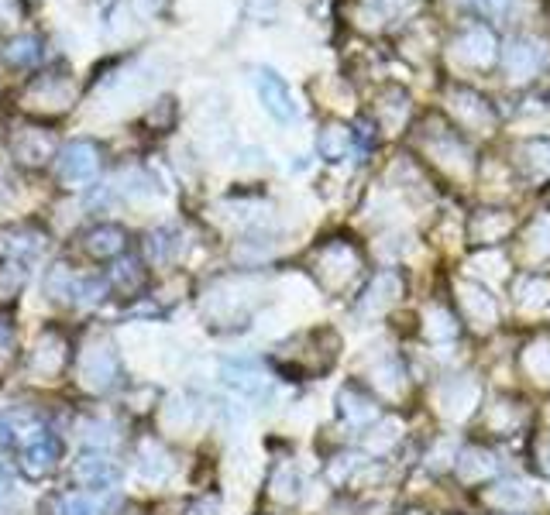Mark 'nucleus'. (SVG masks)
Wrapping results in <instances>:
<instances>
[{
    "label": "nucleus",
    "instance_id": "nucleus-9",
    "mask_svg": "<svg viewBox=\"0 0 550 515\" xmlns=\"http://www.w3.org/2000/svg\"><path fill=\"white\" fill-rule=\"evenodd\" d=\"M258 90H262L265 107H269L279 121H289V117H293V103H289L286 86H282L272 73H262V79H258Z\"/></svg>",
    "mask_w": 550,
    "mask_h": 515
},
{
    "label": "nucleus",
    "instance_id": "nucleus-6",
    "mask_svg": "<svg viewBox=\"0 0 550 515\" xmlns=\"http://www.w3.org/2000/svg\"><path fill=\"white\" fill-rule=\"evenodd\" d=\"M124 244H128V237H124L121 227H114V224H100V227H93L90 234H86V255L90 258H97V261H110V258H117L124 251Z\"/></svg>",
    "mask_w": 550,
    "mask_h": 515
},
{
    "label": "nucleus",
    "instance_id": "nucleus-10",
    "mask_svg": "<svg viewBox=\"0 0 550 515\" xmlns=\"http://www.w3.org/2000/svg\"><path fill=\"white\" fill-rule=\"evenodd\" d=\"M14 361H18V327L11 316L0 313V382L14 371Z\"/></svg>",
    "mask_w": 550,
    "mask_h": 515
},
{
    "label": "nucleus",
    "instance_id": "nucleus-12",
    "mask_svg": "<svg viewBox=\"0 0 550 515\" xmlns=\"http://www.w3.org/2000/svg\"><path fill=\"white\" fill-rule=\"evenodd\" d=\"M141 285H145V272H141L138 261H121V265L114 268V289H117V296L135 299L138 292H141Z\"/></svg>",
    "mask_w": 550,
    "mask_h": 515
},
{
    "label": "nucleus",
    "instance_id": "nucleus-7",
    "mask_svg": "<svg viewBox=\"0 0 550 515\" xmlns=\"http://www.w3.org/2000/svg\"><path fill=\"white\" fill-rule=\"evenodd\" d=\"M138 471H141V478H148V481L169 478V471H172V454H169V450H165L155 437L141 440V443H138Z\"/></svg>",
    "mask_w": 550,
    "mask_h": 515
},
{
    "label": "nucleus",
    "instance_id": "nucleus-15",
    "mask_svg": "<svg viewBox=\"0 0 550 515\" xmlns=\"http://www.w3.org/2000/svg\"><path fill=\"white\" fill-rule=\"evenodd\" d=\"M11 447H14V430H11V423H0V457H4Z\"/></svg>",
    "mask_w": 550,
    "mask_h": 515
},
{
    "label": "nucleus",
    "instance_id": "nucleus-2",
    "mask_svg": "<svg viewBox=\"0 0 550 515\" xmlns=\"http://www.w3.org/2000/svg\"><path fill=\"white\" fill-rule=\"evenodd\" d=\"M69 351L73 347H69L66 334L59 327H45L28 354V371L42 382H59L62 371L69 368Z\"/></svg>",
    "mask_w": 550,
    "mask_h": 515
},
{
    "label": "nucleus",
    "instance_id": "nucleus-3",
    "mask_svg": "<svg viewBox=\"0 0 550 515\" xmlns=\"http://www.w3.org/2000/svg\"><path fill=\"white\" fill-rule=\"evenodd\" d=\"M62 461V443L49 437V433H35L18 454V467L28 481H45L59 471Z\"/></svg>",
    "mask_w": 550,
    "mask_h": 515
},
{
    "label": "nucleus",
    "instance_id": "nucleus-8",
    "mask_svg": "<svg viewBox=\"0 0 550 515\" xmlns=\"http://www.w3.org/2000/svg\"><path fill=\"white\" fill-rule=\"evenodd\" d=\"M97 172V152L90 145H69L62 152V162H59V176L66 182H86Z\"/></svg>",
    "mask_w": 550,
    "mask_h": 515
},
{
    "label": "nucleus",
    "instance_id": "nucleus-1",
    "mask_svg": "<svg viewBox=\"0 0 550 515\" xmlns=\"http://www.w3.org/2000/svg\"><path fill=\"white\" fill-rule=\"evenodd\" d=\"M117 375H121V358H117V347L110 337H93L90 347L80 358V382L86 392L104 395L117 385Z\"/></svg>",
    "mask_w": 550,
    "mask_h": 515
},
{
    "label": "nucleus",
    "instance_id": "nucleus-14",
    "mask_svg": "<svg viewBox=\"0 0 550 515\" xmlns=\"http://www.w3.org/2000/svg\"><path fill=\"white\" fill-rule=\"evenodd\" d=\"M186 515H220L217 498H200V502H193L190 509H186Z\"/></svg>",
    "mask_w": 550,
    "mask_h": 515
},
{
    "label": "nucleus",
    "instance_id": "nucleus-5",
    "mask_svg": "<svg viewBox=\"0 0 550 515\" xmlns=\"http://www.w3.org/2000/svg\"><path fill=\"white\" fill-rule=\"evenodd\" d=\"M224 382L231 385L238 395H245V399H258V395L269 392V378H265L251 361H231V364H224Z\"/></svg>",
    "mask_w": 550,
    "mask_h": 515
},
{
    "label": "nucleus",
    "instance_id": "nucleus-4",
    "mask_svg": "<svg viewBox=\"0 0 550 515\" xmlns=\"http://www.w3.org/2000/svg\"><path fill=\"white\" fill-rule=\"evenodd\" d=\"M117 478H121L117 464L110 461L107 454H100V450H90V454H83L80 461L73 464V485L90 491V495L110 491V485H117Z\"/></svg>",
    "mask_w": 550,
    "mask_h": 515
},
{
    "label": "nucleus",
    "instance_id": "nucleus-13",
    "mask_svg": "<svg viewBox=\"0 0 550 515\" xmlns=\"http://www.w3.org/2000/svg\"><path fill=\"white\" fill-rule=\"evenodd\" d=\"M55 515H104V505L90 495H66L55 502Z\"/></svg>",
    "mask_w": 550,
    "mask_h": 515
},
{
    "label": "nucleus",
    "instance_id": "nucleus-11",
    "mask_svg": "<svg viewBox=\"0 0 550 515\" xmlns=\"http://www.w3.org/2000/svg\"><path fill=\"white\" fill-rule=\"evenodd\" d=\"M341 412L348 416V423H372L379 409H375V402L368 399V395H361L358 388L351 385L341 392Z\"/></svg>",
    "mask_w": 550,
    "mask_h": 515
}]
</instances>
